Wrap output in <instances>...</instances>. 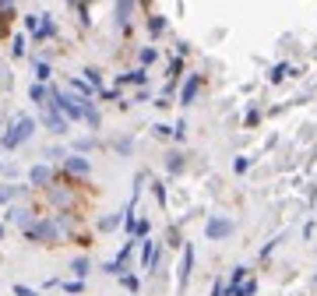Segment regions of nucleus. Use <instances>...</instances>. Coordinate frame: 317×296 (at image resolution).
I'll return each instance as SVG.
<instances>
[{"label":"nucleus","instance_id":"1","mask_svg":"<svg viewBox=\"0 0 317 296\" xmlns=\"http://www.w3.org/2000/svg\"><path fill=\"white\" fill-rule=\"evenodd\" d=\"M28 131H32V124H28V120H21V124L14 127V134H7V138H4V145H18V141H21Z\"/></svg>","mask_w":317,"mask_h":296}]
</instances>
